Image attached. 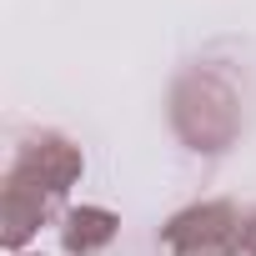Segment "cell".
Instances as JSON below:
<instances>
[{
  "instance_id": "6da1fadb",
  "label": "cell",
  "mask_w": 256,
  "mask_h": 256,
  "mask_svg": "<svg viewBox=\"0 0 256 256\" xmlns=\"http://www.w3.org/2000/svg\"><path fill=\"white\" fill-rule=\"evenodd\" d=\"M76 181H80V151L56 131L30 136L6 171V196H0V236H6V246L20 251L40 231V221L56 216V206L66 201V191Z\"/></svg>"
},
{
  "instance_id": "7a4b0ae2",
  "label": "cell",
  "mask_w": 256,
  "mask_h": 256,
  "mask_svg": "<svg viewBox=\"0 0 256 256\" xmlns=\"http://www.w3.org/2000/svg\"><path fill=\"white\" fill-rule=\"evenodd\" d=\"M171 120L191 151H221L236 126H241V110H236V90L211 76V70H191L181 86H176V100H171Z\"/></svg>"
},
{
  "instance_id": "277c9868",
  "label": "cell",
  "mask_w": 256,
  "mask_h": 256,
  "mask_svg": "<svg viewBox=\"0 0 256 256\" xmlns=\"http://www.w3.org/2000/svg\"><path fill=\"white\" fill-rule=\"evenodd\" d=\"M116 226H120V221H116L106 206H70V211L60 216V246H66L70 256H96L100 246H110Z\"/></svg>"
},
{
  "instance_id": "3957f363",
  "label": "cell",
  "mask_w": 256,
  "mask_h": 256,
  "mask_svg": "<svg viewBox=\"0 0 256 256\" xmlns=\"http://www.w3.org/2000/svg\"><path fill=\"white\" fill-rule=\"evenodd\" d=\"M241 226L246 221L231 201H206V206H191V211L171 216V226L161 236L176 256H236Z\"/></svg>"
},
{
  "instance_id": "5b68a950",
  "label": "cell",
  "mask_w": 256,
  "mask_h": 256,
  "mask_svg": "<svg viewBox=\"0 0 256 256\" xmlns=\"http://www.w3.org/2000/svg\"><path fill=\"white\" fill-rule=\"evenodd\" d=\"M236 256H256V216H246V226H241V246H236Z\"/></svg>"
}]
</instances>
